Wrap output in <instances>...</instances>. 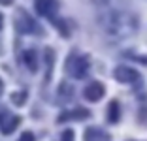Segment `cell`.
I'll list each match as a JSON object with an SVG mask.
<instances>
[{
  "label": "cell",
  "mask_w": 147,
  "mask_h": 141,
  "mask_svg": "<svg viewBox=\"0 0 147 141\" xmlns=\"http://www.w3.org/2000/svg\"><path fill=\"white\" fill-rule=\"evenodd\" d=\"M96 23L100 30L111 40H125L138 30V17L119 4L104 0L96 11Z\"/></svg>",
  "instance_id": "6da1fadb"
},
{
  "label": "cell",
  "mask_w": 147,
  "mask_h": 141,
  "mask_svg": "<svg viewBox=\"0 0 147 141\" xmlns=\"http://www.w3.org/2000/svg\"><path fill=\"white\" fill-rule=\"evenodd\" d=\"M89 68H91L89 56H74L72 55L68 58V62H66V72L72 77H76V79H83L87 75V72H89Z\"/></svg>",
  "instance_id": "7a4b0ae2"
},
{
  "label": "cell",
  "mask_w": 147,
  "mask_h": 141,
  "mask_svg": "<svg viewBox=\"0 0 147 141\" xmlns=\"http://www.w3.org/2000/svg\"><path fill=\"white\" fill-rule=\"evenodd\" d=\"M15 28H17L21 34H32V32L38 30V25H36V23L26 15L25 9H19L17 17H15Z\"/></svg>",
  "instance_id": "3957f363"
},
{
  "label": "cell",
  "mask_w": 147,
  "mask_h": 141,
  "mask_svg": "<svg viewBox=\"0 0 147 141\" xmlns=\"http://www.w3.org/2000/svg\"><path fill=\"white\" fill-rule=\"evenodd\" d=\"M59 9V2L57 0H36V11L43 17L51 19Z\"/></svg>",
  "instance_id": "277c9868"
},
{
  "label": "cell",
  "mask_w": 147,
  "mask_h": 141,
  "mask_svg": "<svg viewBox=\"0 0 147 141\" xmlns=\"http://www.w3.org/2000/svg\"><path fill=\"white\" fill-rule=\"evenodd\" d=\"M83 94H85V98L89 100V102H98V100H102V96L106 94V89H104L102 83L92 81L91 85H87V89H85Z\"/></svg>",
  "instance_id": "5b68a950"
},
{
  "label": "cell",
  "mask_w": 147,
  "mask_h": 141,
  "mask_svg": "<svg viewBox=\"0 0 147 141\" xmlns=\"http://www.w3.org/2000/svg\"><path fill=\"white\" fill-rule=\"evenodd\" d=\"M115 79L119 83H134L138 79V72L128 66H117L115 68Z\"/></svg>",
  "instance_id": "8992f818"
},
{
  "label": "cell",
  "mask_w": 147,
  "mask_h": 141,
  "mask_svg": "<svg viewBox=\"0 0 147 141\" xmlns=\"http://www.w3.org/2000/svg\"><path fill=\"white\" fill-rule=\"evenodd\" d=\"M19 124H21V119H19L17 115H4L2 119H0V130H2V134H11L13 130L17 128Z\"/></svg>",
  "instance_id": "52a82bcc"
},
{
  "label": "cell",
  "mask_w": 147,
  "mask_h": 141,
  "mask_svg": "<svg viewBox=\"0 0 147 141\" xmlns=\"http://www.w3.org/2000/svg\"><path fill=\"white\" fill-rule=\"evenodd\" d=\"M85 141H111V137L100 128H87L85 130Z\"/></svg>",
  "instance_id": "ba28073f"
},
{
  "label": "cell",
  "mask_w": 147,
  "mask_h": 141,
  "mask_svg": "<svg viewBox=\"0 0 147 141\" xmlns=\"http://www.w3.org/2000/svg\"><path fill=\"white\" fill-rule=\"evenodd\" d=\"M23 60H25V66L30 70V72H36V70H38V55H36L34 49H28V51H25Z\"/></svg>",
  "instance_id": "9c48e42d"
},
{
  "label": "cell",
  "mask_w": 147,
  "mask_h": 141,
  "mask_svg": "<svg viewBox=\"0 0 147 141\" xmlns=\"http://www.w3.org/2000/svg\"><path fill=\"white\" fill-rule=\"evenodd\" d=\"M119 117H121V109H119V102L117 100H111L108 105V120L111 124L119 122Z\"/></svg>",
  "instance_id": "30bf717a"
},
{
  "label": "cell",
  "mask_w": 147,
  "mask_h": 141,
  "mask_svg": "<svg viewBox=\"0 0 147 141\" xmlns=\"http://www.w3.org/2000/svg\"><path fill=\"white\" fill-rule=\"evenodd\" d=\"M43 60L47 64V75H45V81L51 79V72H53V62H55V53H53L51 47H45L43 49Z\"/></svg>",
  "instance_id": "8fae6325"
},
{
  "label": "cell",
  "mask_w": 147,
  "mask_h": 141,
  "mask_svg": "<svg viewBox=\"0 0 147 141\" xmlns=\"http://www.w3.org/2000/svg\"><path fill=\"white\" fill-rule=\"evenodd\" d=\"M25 100H26V92H25V90H19V92L11 94V102L15 103V105H23Z\"/></svg>",
  "instance_id": "7c38bea8"
},
{
  "label": "cell",
  "mask_w": 147,
  "mask_h": 141,
  "mask_svg": "<svg viewBox=\"0 0 147 141\" xmlns=\"http://www.w3.org/2000/svg\"><path fill=\"white\" fill-rule=\"evenodd\" d=\"M61 141H74V132L72 130H64L61 136Z\"/></svg>",
  "instance_id": "4fadbf2b"
},
{
  "label": "cell",
  "mask_w": 147,
  "mask_h": 141,
  "mask_svg": "<svg viewBox=\"0 0 147 141\" xmlns=\"http://www.w3.org/2000/svg\"><path fill=\"white\" fill-rule=\"evenodd\" d=\"M17 141H34V134L32 132H25V134H21V137H19Z\"/></svg>",
  "instance_id": "5bb4252c"
},
{
  "label": "cell",
  "mask_w": 147,
  "mask_h": 141,
  "mask_svg": "<svg viewBox=\"0 0 147 141\" xmlns=\"http://www.w3.org/2000/svg\"><path fill=\"white\" fill-rule=\"evenodd\" d=\"M11 2H13V0H0V4H2V6H9Z\"/></svg>",
  "instance_id": "9a60e30c"
},
{
  "label": "cell",
  "mask_w": 147,
  "mask_h": 141,
  "mask_svg": "<svg viewBox=\"0 0 147 141\" xmlns=\"http://www.w3.org/2000/svg\"><path fill=\"white\" fill-rule=\"evenodd\" d=\"M2 25H4V15L0 13V28H2Z\"/></svg>",
  "instance_id": "2e32d148"
},
{
  "label": "cell",
  "mask_w": 147,
  "mask_h": 141,
  "mask_svg": "<svg viewBox=\"0 0 147 141\" xmlns=\"http://www.w3.org/2000/svg\"><path fill=\"white\" fill-rule=\"evenodd\" d=\"M0 92H2V81H0Z\"/></svg>",
  "instance_id": "e0dca14e"
}]
</instances>
